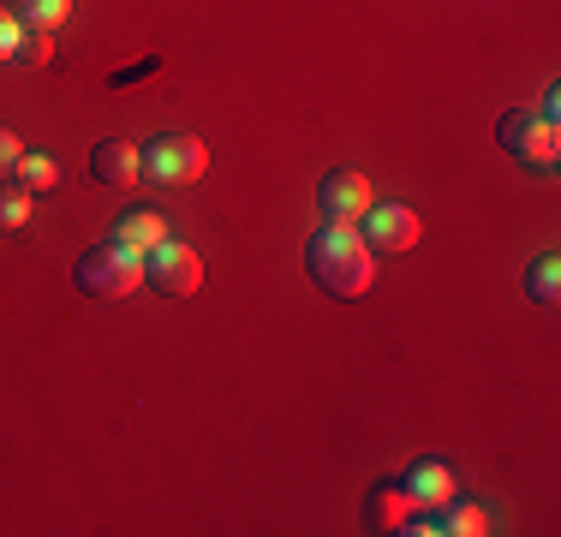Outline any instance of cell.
Listing matches in <instances>:
<instances>
[{
  "label": "cell",
  "instance_id": "6da1fadb",
  "mask_svg": "<svg viewBox=\"0 0 561 537\" xmlns=\"http://www.w3.org/2000/svg\"><path fill=\"white\" fill-rule=\"evenodd\" d=\"M370 258H377V251L358 239V227H335V221H323V233L305 245L311 281L323 293H335V299H358V293L370 287Z\"/></svg>",
  "mask_w": 561,
  "mask_h": 537
},
{
  "label": "cell",
  "instance_id": "7a4b0ae2",
  "mask_svg": "<svg viewBox=\"0 0 561 537\" xmlns=\"http://www.w3.org/2000/svg\"><path fill=\"white\" fill-rule=\"evenodd\" d=\"M204 173H209V150L192 132H162V138H150L138 150V180L156 185V192H185Z\"/></svg>",
  "mask_w": 561,
  "mask_h": 537
},
{
  "label": "cell",
  "instance_id": "3957f363",
  "mask_svg": "<svg viewBox=\"0 0 561 537\" xmlns=\"http://www.w3.org/2000/svg\"><path fill=\"white\" fill-rule=\"evenodd\" d=\"M72 275L90 299H126V293L144 287V258L126 245H114V239H102V245H90L84 258H78Z\"/></svg>",
  "mask_w": 561,
  "mask_h": 537
},
{
  "label": "cell",
  "instance_id": "277c9868",
  "mask_svg": "<svg viewBox=\"0 0 561 537\" xmlns=\"http://www.w3.org/2000/svg\"><path fill=\"white\" fill-rule=\"evenodd\" d=\"M496 144H502L514 161L543 168V173L561 161V132H556V119L538 114V107H507V114L496 119Z\"/></svg>",
  "mask_w": 561,
  "mask_h": 537
},
{
  "label": "cell",
  "instance_id": "5b68a950",
  "mask_svg": "<svg viewBox=\"0 0 561 537\" xmlns=\"http://www.w3.org/2000/svg\"><path fill=\"white\" fill-rule=\"evenodd\" d=\"M144 281H150L162 299H192V293L204 287V263H197L192 245H180V239H162L156 251H144Z\"/></svg>",
  "mask_w": 561,
  "mask_h": 537
},
{
  "label": "cell",
  "instance_id": "8992f818",
  "mask_svg": "<svg viewBox=\"0 0 561 537\" xmlns=\"http://www.w3.org/2000/svg\"><path fill=\"white\" fill-rule=\"evenodd\" d=\"M419 233H424V221H419V209H407V204H370L358 215V239H365L370 251H389V258L412 251Z\"/></svg>",
  "mask_w": 561,
  "mask_h": 537
},
{
  "label": "cell",
  "instance_id": "52a82bcc",
  "mask_svg": "<svg viewBox=\"0 0 561 537\" xmlns=\"http://www.w3.org/2000/svg\"><path fill=\"white\" fill-rule=\"evenodd\" d=\"M377 197H370V180L358 168H335L323 173V185H317V209H323V221L335 227H358V215H365Z\"/></svg>",
  "mask_w": 561,
  "mask_h": 537
},
{
  "label": "cell",
  "instance_id": "ba28073f",
  "mask_svg": "<svg viewBox=\"0 0 561 537\" xmlns=\"http://www.w3.org/2000/svg\"><path fill=\"white\" fill-rule=\"evenodd\" d=\"M90 173H96L102 185H114V192L138 185V144H126V138H102L96 150H90Z\"/></svg>",
  "mask_w": 561,
  "mask_h": 537
},
{
  "label": "cell",
  "instance_id": "9c48e42d",
  "mask_svg": "<svg viewBox=\"0 0 561 537\" xmlns=\"http://www.w3.org/2000/svg\"><path fill=\"white\" fill-rule=\"evenodd\" d=\"M400 490H407L419 507H448L454 502V472L443 460H419L407 478H400Z\"/></svg>",
  "mask_w": 561,
  "mask_h": 537
},
{
  "label": "cell",
  "instance_id": "30bf717a",
  "mask_svg": "<svg viewBox=\"0 0 561 537\" xmlns=\"http://www.w3.org/2000/svg\"><path fill=\"white\" fill-rule=\"evenodd\" d=\"M114 245H126V251H138V258H144V251H156V245H162V239H168V221H162V215H156V209H126V215H119V221H114Z\"/></svg>",
  "mask_w": 561,
  "mask_h": 537
},
{
  "label": "cell",
  "instance_id": "8fae6325",
  "mask_svg": "<svg viewBox=\"0 0 561 537\" xmlns=\"http://www.w3.org/2000/svg\"><path fill=\"white\" fill-rule=\"evenodd\" d=\"M7 7L24 31H60L72 19V0H7Z\"/></svg>",
  "mask_w": 561,
  "mask_h": 537
},
{
  "label": "cell",
  "instance_id": "7c38bea8",
  "mask_svg": "<svg viewBox=\"0 0 561 537\" xmlns=\"http://www.w3.org/2000/svg\"><path fill=\"white\" fill-rule=\"evenodd\" d=\"M412 514H419V502H412V495L400 490V483H382V490H370V519H377V526L400 532Z\"/></svg>",
  "mask_w": 561,
  "mask_h": 537
},
{
  "label": "cell",
  "instance_id": "4fadbf2b",
  "mask_svg": "<svg viewBox=\"0 0 561 537\" xmlns=\"http://www.w3.org/2000/svg\"><path fill=\"white\" fill-rule=\"evenodd\" d=\"M31 209H36V197L24 192L19 180H0V233H24V227H31Z\"/></svg>",
  "mask_w": 561,
  "mask_h": 537
},
{
  "label": "cell",
  "instance_id": "5bb4252c",
  "mask_svg": "<svg viewBox=\"0 0 561 537\" xmlns=\"http://www.w3.org/2000/svg\"><path fill=\"white\" fill-rule=\"evenodd\" d=\"M12 180H19L24 185V192H55V185H60V161L55 156H31V150H24L19 156V168H12Z\"/></svg>",
  "mask_w": 561,
  "mask_h": 537
},
{
  "label": "cell",
  "instance_id": "9a60e30c",
  "mask_svg": "<svg viewBox=\"0 0 561 537\" xmlns=\"http://www.w3.org/2000/svg\"><path fill=\"white\" fill-rule=\"evenodd\" d=\"M526 293L538 305H556L561 299V258H538V263H531L526 268Z\"/></svg>",
  "mask_w": 561,
  "mask_h": 537
},
{
  "label": "cell",
  "instance_id": "2e32d148",
  "mask_svg": "<svg viewBox=\"0 0 561 537\" xmlns=\"http://www.w3.org/2000/svg\"><path fill=\"white\" fill-rule=\"evenodd\" d=\"M436 519H443V532H454V537H484L490 532V514L484 507H436Z\"/></svg>",
  "mask_w": 561,
  "mask_h": 537
},
{
  "label": "cell",
  "instance_id": "e0dca14e",
  "mask_svg": "<svg viewBox=\"0 0 561 537\" xmlns=\"http://www.w3.org/2000/svg\"><path fill=\"white\" fill-rule=\"evenodd\" d=\"M48 54H55V31H19L12 66H48Z\"/></svg>",
  "mask_w": 561,
  "mask_h": 537
},
{
  "label": "cell",
  "instance_id": "ac0fdd59",
  "mask_svg": "<svg viewBox=\"0 0 561 537\" xmlns=\"http://www.w3.org/2000/svg\"><path fill=\"white\" fill-rule=\"evenodd\" d=\"M19 31L24 24L12 19V7H0V66H12V54H19Z\"/></svg>",
  "mask_w": 561,
  "mask_h": 537
},
{
  "label": "cell",
  "instance_id": "d6986e66",
  "mask_svg": "<svg viewBox=\"0 0 561 537\" xmlns=\"http://www.w3.org/2000/svg\"><path fill=\"white\" fill-rule=\"evenodd\" d=\"M19 156H24L19 132H7V126H0V180H12V168H19Z\"/></svg>",
  "mask_w": 561,
  "mask_h": 537
},
{
  "label": "cell",
  "instance_id": "ffe728a7",
  "mask_svg": "<svg viewBox=\"0 0 561 537\" xmlns=\"http://www.w3.org/2000/svg\"><path fill=\"white\" fill-rule=\"evenodd\" d=\"M538 114H543V119H556V114H561V90H556V84L538 96Z\"/></svg>",
  "mask_w": 561,
  "mask_h": 537
}]
</instances>
